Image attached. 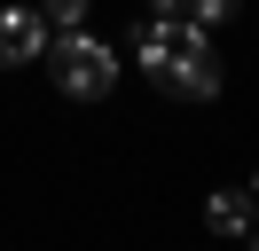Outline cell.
Returning a JSON list of instances; mask_svg holds the SVG:
<instances>
[{
    "label": "cell",
    "instance_id": "52a82bcc",
    "mask_svg": "<svg viewBox=\"0 0 259 251\" xmlns=\"http://www.w3.org/2000/svg\"><path fill=\"white\" fill-rule=\"evenodd\" d=\"M228 16H236V0H189V24H204V31L228 24Z\"/></svg>",
    "mask_w": 259,
    "mask_h": 251
},
{
    "label": "cell",
    "instance_id": "3957f363",
    "mask_svg": "<svg viewBox=\"0 0 259 251\" xmlns=\"http://www.w3.org/2000/svg\"><path fill=\"white\" fill-rule=\"evenodd\" d=\"M48 55V8H0V71H16V63Z\"/></svg>",
    "mask_w": 259,
    "mask_h": 251
},
{
    "label": "cell",
    "instance_id": "30bf717a",
    "mask_svg": "<svg viewBox=\"0 0 259 251\" xmlns=\"http://www.w3.org/2000/svg\"><path fill=\"white\" fill-rule=\"evenodd\" d=\"M251 243H259V228H251Z\"/></svg>",
    "mask_w": 259,
    "mask_h": 251
},
{
    "label": "cell",
    "instance_id": "8992f818",
    "mask_svg": "<svg viewBox=\"0 0 259 251\" xmlns=\"http://www.w3.org/2000/svg\"><path fill=\"white\" fill-rule=\"evenodd\" d=\"M39 8H48V24L63 31V24H87V8H95V0H39Z\"/></svg>",
    "mask_w": 259,
    "mask_h": 251
},
{
    "label": "cell",
    "instance_id": "ba28073f",
    "mask_svg": "<svg viewBox=\"0 0 259 251\" xmlns=\"http://www.w3.org/2000/svg\"><path fill=\"white\" fill-rule=\"evenodd\" d=\"M149 16H189V0H149Z\"/></svg>",
    "mask_w": 259,
    "mask_h": 251
},
{
    "label": "cell",
    "instance_id": "9c48e42d",
    "mask_svg": "<svg viewBox=\"0 0 259 251\" xmlns=\"http://www.w3.org/2000/svg\"><path fill=\"white\" fill-rule=\"evenodd\" d=\"M251 196H259V173H251Z\"/></svg>",
    "mask_w": 259,
    "mask_h": 251
},
{
    "label": "cell",
    "instance_id": "6da1fadb",
    "mask_svg": "<svg viewBox=\"0 0 259 251\" xmlns=\"http://www.w3.org/2000/svg\"><path fill=\"white\" fill-rule=\"evenodd\" d=\"M48 71H55V94H71V102H102V94L118 87V55L87 24H63L48 39Z\"/></svg>",
    "mask_w": 259,
    "mask_h": 251
},
{
    "label": "cell",
    "instance_id": "5b68a950",
    "mask_svg": "<svg viewBox=\"0 0 259 251\" xmlns=\"http://www.w3.org/2000/svg\"><path fill=\"white\" fill-rule=\"evenodd\" d=\"M173 39H181V16H149V24L134 31V55H142V71H157V63L173 55Z\"/></svg>",
    "mask_w": 259,
    "mask_h": 251
},
{
    "label": "cell",
    "instance_id": "7a4b0ae2",
    "mask_svg": "<svg viewBox=\"0 0 259 251\" xmlns=\"http://www.w3.org/2000/svg\"><path fill=\"white\" fill-rule=\"evenodd\" d=\"M149 78H157L173 102H212V94H220V55H212L204 24H189V16H181V39H173V55H165Z\"/></svg>",
    "mask_w": 259,
    "mask_h": 251
},
{
    "label": "cell",
    "instance_id": "277c9868",
    "mask_svg": "<svg viewBox=\"0 0 259 251\" xmlns=\"http://www.w3.org/2000/svg\"><path fill=\"white\" fill-rule=\"evenodd\" d=\"M204 220H212V235H251L259 228V196H251V188H212Z\"/></svg>",
    "mask_w": 259,
    "mask_h": 251
}]
</instances>
